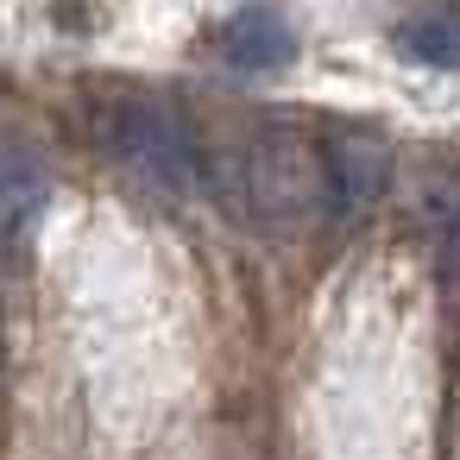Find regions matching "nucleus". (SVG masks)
<instances>
[{"label":"nucleus","mask_w":460,"mask_h":460,"mask_svg":"<svg viewBox=\"0 0 460 460\" xmlns=\"http://www.w3.org/2000/svg\"><path fill=\"white\" fill-rule=\"evenodd\" d=\"M208 190L252 227H303V221L328 215L322 146L284 120L252 127L240 146L208 152Z\"/></svg>","instance_id":"f257e3e1"},{"label":"nucleus","mask_w":460,"mask_h":460,"mask_svg":"<svg viewBox=\"0 0 460 460\" xmlns=\"http://www.w3.org/2000/svg\"><path fill=\"white\" fill-rule=\"evenodd\" d=\"M322 177H328V215L359 221L391 190V146L366 127H334L322 139Z\"/></svg>","instance_id":"7ed1b4c3"},{"label":"nucleus","mask_w":460,"mask_h":460,"mask_svg":"<svg viewBox=\"0 0 460 460\" xmlns=\"http://www.w3.org/2000/svg\"><path fill=\"white\" fill-rule=\"evenodd\" d=\"M422 221H429V246H435V278H441L447 303H460V171H441L422 183Z\"/></svg>","instance_id":"423d86ee"},{"label":"nucleus","mask_w":460,"mask_h":460,"mask_svg":"<svg viewBox=\"0 0 460 460\" xmlns=\"http://www.w3.org/2000/svg\"><path fill=\"white\" fill-rule=\"evenodd\" d=\"M51 202V177L26 146H0V265H13L32 240V227L45 221Z\"/></svg>","instance_id":"39448f33"},{"label":"nucleus","mask_w":460,"mask_h":460,"mask_svg":"<svg viewBox=\"0 0 460 460\" xmlns=\"http://www.w3.org/2000/svg\"><path fill=\"white\" fill-rule=\"evenodd\" d=\"M215 58L227 70H246V76H271L284 64H296V26L284 20V7L271 0H252V7L227 13L221 32H215Z\"/></svg>","instance_id":"20e7f679"},{"label":"nucleus","mask_w":460,"mask_h":460,"mask_svg":"<svg viewBox=\"0 0 460 460\" xmlns=\"http://www.w3.org/2000/svg\"><path fill=\"white\" fill-rule=\"evenodd\" d=\"M397 51L429 70H460V7L454 0H429L410 20H397Z\"/></svg>","instance_id":"0eeeda50"},{"label":"nucleus","mask_w":460,"mask_h":460,"mask_svg":"<svg viewBox=\"0 0 460 460\" xmlns=\"http://www.w3.org/2000/svg\"><path fill=\"white\" fill-rule=\"evenodd\" d=\"M89 133L133 183H146L158 196L208 190V152H202L196 127L152 89H95L89 95Z\"/></svg>","instance_id":"f03ea898"}]
</instances>
